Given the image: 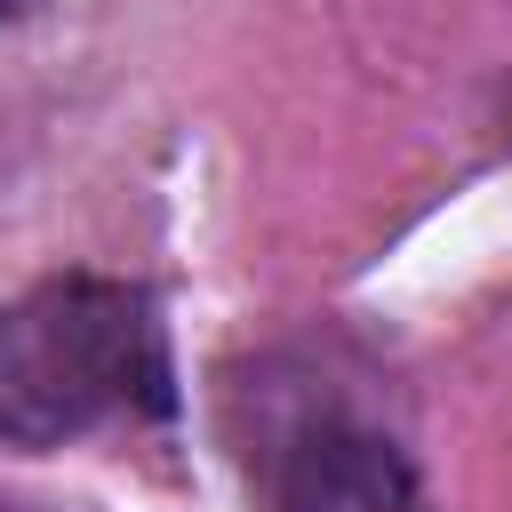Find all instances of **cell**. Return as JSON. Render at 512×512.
I'll use <instances>...</instances> for the list:
<instances>
[{"instance_id": "6da1fadb", "label": "cell", "mask_w": 512, "mask_h": 512, "mask_svg": "<svg viewBox=\"0 0 512 512\" xmlns=\"http://www.w3.org/2000/svg\"><path fill=\"white\" fill-rule=\"evenodd\" d=\"M112 416H176L160 296L104 272H56L0 304V440L64 448Z\"/></svg>"}, {"instance_id": "7a4b0ae2", "label": "cell", "mask_w": 512, "mask_h": 512, "mask_svg": "<svg viewBox=\"0 0 512 512\" xmlns=\"http://www.w3.org/2000/svg\"><path fill=\"white\" fill-rule=\"evenodd\" d=\"M264 504L272 512H432L408 448L352 416L344 400H312L264 440Z\"/></svg>"}, {"instance_id": "3957f363", "label": "cell", "mask_w": 512, "mask_h": 512, "mask_svg": "<svg viewBox=\"0 0 512 512\" xmlns=\"http://www.w3.org/2000/svg\"><path fill=\"white\" fill-rule=\"evenodd\" d=\"M24 8H32V0H0V24H16V16H24Z\"/></svg>"}, {"instance_id": "277c9868", "label": "cell", "mask_w": 512, "mask_h": 512, "mask_svg": "<svg viewBox=\"0 0 512 512\" xmlns=\"http://www.w3.org/2000/svg\"><path fill=\"white\" fill-rule=\"evenodd\" d=\"M0 512H32V504H16V496H0Z\"/></svg>"}]
</instances>
